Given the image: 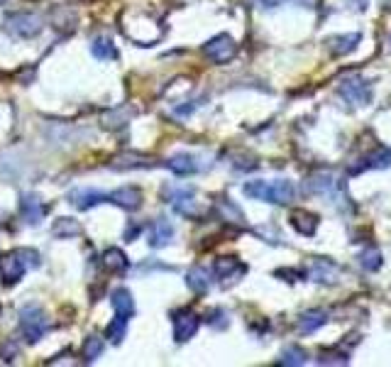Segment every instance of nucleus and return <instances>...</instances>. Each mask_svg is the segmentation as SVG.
Wrapping results in <instances>:
<instances>
[{
	"mask_svg": "<svg viewBox=\"0 0 391 367\" xmlns=\"http://www.w3.org/2000/svg\"><path fill=\"white\" fill-rule=\"evenodd\" d=\"M245 196L254 198V201H267L277 203V206H286L296 196V187L288 179H277V181H250L245 184Z\"/></svg>",
	"mask_w": 391,
	"mask_h": 367,
	"instance_id": "obj_1",
	"label": "nucleus"
},
{
	"mask_svg": "<svg viewBox=\"0 0 391 367\" xmlns=\"http://www.w3.org/2000/svg\"><path fill=\"white\" fill-rule=\"evenodd\" d=\"M309 191L315 194V196H323L325 201L338 206L340 211H347V208H350V196H347L345 181H340L338 176L330 174V171H320V174L311 176Z\"/></svg>",
	"mask_w": 391,
	"mask_h": 367,
	"instance_id": "obj_2",
	"label": "nucleus"
},
{
	"mask_svg": "<svg viewBox=\"0 0 391 367\" xmlns=\"http://www.w3.org/2000/svg\"><path fill=\"white\" fill-rule=\"evenodd\" d=\"M20 328L25 333L27 343H37L49 331V318L37 304H27L20 309Z\"/></svg>",
	"mask_w": 391,
	"mask_h": 367,
	"instance_id": "obj_3",
	"label": "nucleus"
},
{
	"mask_svg": "<svg viewBox=\"0 0 391 367\" xmlns=\"http://www.w3.org/2000/svg\"><path fill=\"white\" fill-rule=\"evenodd\" d=\"M8 30L12 35L30 40V37H37L44 30V20L40 15H35V12H15V15L8 17Z\"/></svg>",
	"mask_w": 391,
	"mask_h": 367,
	"instance_id": "obj_4",
	"label": "nucleus"
},
{
	"mask_svg": "<svg viewBox=\"0 0 391 367\" xmlns=\"http://www.w3.org/2000/svg\"><path fill=\"white\" fill-rule=\"evenodd\" d=\"M203 52H206V57L211 59V62L225 64L237 54V44L230 35H216L213 40H208V44L203 47Z\"/></svg>",
	"mask_w": 391,
	"mask_h": 367,
	"instance_id": "obj_5",
	"label": "nucleus"
},
{
	"mask_svg": "<svg viewBox=\"0 0 391 367\" xmlns=\"http://www.w3.org/2000/svg\"><path fill=\"white\" fill-rule=\"evenodd\" d=\"M171 323H174L176 343H186L196 336V331H198V326H201V318H198L193 311L184 309V311H176V314L171 316Z\"/></svg>",
	"mask_w": 391,
	"mask_h": 367,
	"instance_id": "obj_6",
	"label": "nucleus"
},
{
	"mask_svg": "<svg viewBox=\"0 0 391 367\" xmlns=\"http://www.w3.org/2000/svg\"><path fill=\"white\" fill-rule=\"evenodd\" d=\"M340 96L347 101V103H355V105H367L372 99V88L365 78L360 76H352L347 81H342L340 86Z\"/></svg>",
	"mask_w": 391,
	"mask_h": 367,
	"instance_id": "obj_7",
	"label": "nucleus"
},
{
	"mask_svg": "<svg viewBox=\"0 0 391 367\" xmlns=\"http://www.w3.org/2000/svg\"><path fill=\"white\" fill-rule=\"evenodd\" d=\"M213 272H216V277L220 280V284L227 287V284H235L242 274L247 272V267H245V264H242L240 259H235V257H220V259H216V267H213Z\"/></svg>",
	"mask_w": 391,
	"mask_h": 367,
	"instance_id": "obj_8",
	"label": "nucleus"
},
{
	"mask_svg": "<svg viewBox=\"0 0 391 367\" xmlns=\"http://www.w3.org/2000/svg\"><path fill=\"white\" fill-rule=\"evenodd\" d=\"M27 272L25 262L20 259V255L12 250V253H8L6 257H0V280H3V284H17V282L22 280V274Z\"/></svg>",
	"mask_w": 391,
	"mask_h": 367,
	"instance_id": "obj_9",
	"label": "nucleus"
},
{
	"mask_svg": "<svg viewBox=\"0 0 391 367\" xmlns=\"http://www.w3.org/2000/svg\"><path fill=\"white\" fill-rule=\"evenodd\" d=\"M171 238H174V225H171L166 218H157V221L152 223L150 233H147V245L155 250H162L171 243Z\"/></svg>",
	"mask_w": 391,
	"mask_h": 367,
	"instance_id": "obj_10",
	"label": "nucleus"
},
{
	"mask_svg": "<svg viewBox=\"0 0 391 367\" xmlns=\"http://www.w3.org/2000/svg\"><path fill=\"white\" fill-rule=\"evenodd\" d=\"M108 201L120 208H125V211H137V208L142 206V191H139L137 187L115 189L113 194H108Z\"/></svg>",
	"mask_w": 391,
	"mask_h": 367,
	"instance_id": "obj_11",
	"label": "nucleus"
},
{
	"mask_svg": "<svg viewBox=\"0 0 391 367\" xmlns=\"http://www.w3.org/2000/svg\"><path fill=\"white\" fill-rule=\"evenodd\" d=\"M20 213L30 225H40L44 218V206L37 194H22L20 196Z\"/></svg>",
	"mask_w": 391,
	"mask_h": 367,
	"instance_id": "obj_12",
	"label": "nucleus"
},
{
	"mask_svg": "<svg viewBox=\"0 0 391 367\" xmlns=\"http://www.w3.org/2000/svg\"><path fill=\"white\" fill-rule=\"evenodd\" d=\"M166 167H169V169L174 171V174H179V176L196 174V171L201 169V164H198V157L189 155V152H176V155H171L169 160H166Z\"/></svg>",
	"mask_w": 391,
	"mask_h": 367,
	"instance_id": "obj_13",
	"label": "nucleus"
},
{
	"mask_svg": "<svg viewBox=\"0 0 391 367\" xmlns=\"http://www.w3.org/2000/svg\"><path fill=\"white\" fill-rule=\"evenodd\" d=\"M338 264L328 262V259H315L313 267H311V280L318 282V284H333L338 282Z\"/></svg>",
	"mask_w": 391,
	"mask_h": 367,
	"instance_id": "obj_14",
	"label": "nucleus"
},
{
	"mask_svg": "<svg viewBox=\"0 0 391 367\" xmlns=\"http://www.w3.org/2000/svg\"><path fill=\"white\" fill-rule=\"evenodd\" d=\"M83 233V225L76 221V218H57L52 225V235L59 240H71L78 238Z\"/></svg>",
	"mask_w": 391,
	"mask_h": 367,
	"instance_id": "obj_15",
	"label": "nucleus"
},
{
	"mask_svg": "<svg viewBox=\"0 0 391 367\" xmlns=\"http://www.w3.org/2000/svg\"><path fill=\"white\" fill-rule=\"evenodd\" d=\"M171 206H174L181 216H198L193 191H189V189H176V191H171Z\"/></svg>",
	"mask_w": 391,
	"mask_h": 367,
	"instance_id": "obj_16",
	"label": "nucleus"
},
{
	"mask_svg": "<svg viewBox=\"0 0 391 367\" xmlns=\"http://www.w3.org/2000/svg\"><path fill=\"white\" fill-rule=\"evenodd\" d=\"M110 304H113V309H115V314H118V316H125V318H130V316L134 314L132 291L125 289V287H120V289H115L113 294H110Z\"/></svg>",
	"mask_w": 391,
	"mask_h": 367,
	"instance_id": "obj_17",
	"label": "nucleus"
},
{
	"mask_svg": "<svg viewBox=\"0 0 391 367\" xmlns=\"http://www.w3.org/2000/svg\"><path fill=\"white\" fill-rule=\"evenodd\" d=\"M186 284L196 294H203V291L211 289V272L206 267H191L186 274Z\"/></svg>",
	"mask_w": 391,
	"mask_h": 367,
	"instance_id": "obj_18",
	"label": "nucleus"
},
{
	"mask_svg": "<svg viewBox=\"0 0 391 367\" xmlns=\"http://www.w3.org/2000/svg\"><path fill=\"white\" fill-rule=\"evenodd\" d=\"M73 201V206L81 208V211H88V208L98 206V203L108 201V194H101V191H88V189H83V191H73L71 196H69Z\"/></svg>",
	"mask_w": 391,
	"mask_h": 367,
	"instance_id": "obj_19",
	"label": "nucleus"
},
{
	"mask_svg": "<svg viewBox=\"0 0 391 367\" xmlns=\"http://www.w3.org/2000/svg\"><path fill=\"white\" fill-rule=\"evenodd\" d=\"M291 225L296 228L301 235H313L315 228H318V216H313V213H309V211H293Z\"/></svg>",
	"mask_w": 391,
	"mask_h": 367,
	"instance_id": "obj_20",
	"label": "nucleus"
},
{
	"mask_svg": "<svg viewBox=\"0 0 391 367\" xmlns=\"http://www.w3.org/2000/svg\"><path fill=\"white\" fill-rule=\"evenodd\" d=\"M103 264L110 269V272H118V274H123V272H128V269H130L128 255H125L120 248H108V250H105V253H103Z\"/></svg>",
	"mask_w": 391,
	"mask_h": 367,
	"instance_id": "obj_21",
	"label": "nucleus"
},
{
	"mask_svg": "<svg viewBox=\"0 0 391 367\" xmlns=\"http://www.w3.org/2000/svg\"><path fill=\"white\" fill-rule=\"evenodd\" d=\"M91 54L96 59H103V62H108V59L118 57V49H115V44H113V40H110V37L101 35V37H96V40L91 42Z\"/></svg>",
	"mask_w": 391,
	"mask_h": 367,
	"instance_id": "obj_22",
	"label": "nucleus"
},
{
	"mask_svg": "<svg viewBox=\"0 0 391 367\" xmlns=\"http://www.w3.org/2000/svg\"><path fill=\"white\" fill-rule=\"evenodd\" d=\"M389 164H391V150L381 147V150H376L374 155L365 157V162H362V164H357L352 171L357 174V171H362V169H386Z\"/></svg>",
	"mask_w": 391,
	"mask_h": 367,
	"instance_id": "obj_23",
	"label": "nucleus"
},
{
	"mask_svg": "<svg viewBox=\"0 0 391 367\" xmlns=\"http://www.w3.org/2000/svg\"><path fill=\"white\" fill-rule=\"evenodd\" d=\"M325 321H328V314H325V311H306V314L299 318V331L301 333H313L323 326Z\"/></svg>",
	"mask_w": 391,
	"mask_h": 367,
	"instance_id": "obj_24",
	"label": "nucleus"
},
{
	"mask_svg": "<svg viewBox=\"0 0 391 367\" xmlns=\"http://www.w3.org/2000/svg\"><path fill=\"white\" fill-rule=\"evenodd\" d=\"M357 42H360V35H342V37H333L330 40V52L335 57H342V54H350L352 49L357 47Z\"/></svg>",
	"mask_w": 391,
	"mask_h": 367,
	"instance_id": "obj_25",
	"label": "nucleus"
},
{
	"mask_svg": "<svg viewBox=\"0 0 391 367\" xmlns=\"http://www.w3.org/2000/svg\"><path fill=\"white\" fill-rule=\"evenodd\" d=\"M128 321L130 318H125V316L115 314V318L108 323V328H105V338H108L113 345H120V343H123L125 333H128Z\"/></svg>",
	"mask_w": 391,
	"mask_h": 367,
	"instance_id": "obj_26",
	"label": "nucleus"
},
{
	"mask_svg": "<svg viewBox=\"0 0 391 367\" xmlns=\"http://www.w3.org/2000/svg\"><path fill=\"white\" fill-rule=\"evenodd\" d=\"M137 167H155V162H150L147 157H139V155H123L113 162V169H137Z\"/></svg>",
	"mask_w": 391,
	"mask_h": 367,
	"instance_id": "obj_27",
	"label": "nucleus"
},
{
	"mask_svg": "<svg viewBox=\"0 0 391 367\" xmlns=\"http://www.w3.org/2000/svg\"><path fill=\"white\" fill-rule=\"evenodd\" d=\"M103 338H98V336H88L86 343H83V360L86 362H93L98 360V357L103 355Z\"/></svg>",
	"mask_w": 391,
	"mask_h": 367,
	"instance_id": "obj_28",
	"label": "nucleus"
},
{
	"mask_svg": "<svg viewBox=\"0 0 391 367\" xmlns=\"http://www.w3.org/2000/svg\"><path fill=\"white\" fill-rule=\"evenodd\" d=\"M306 360H309V355H306L301 348H296V345H291V348H286V350L281 352V357H279V365H306Z\"/></svg>",
	"mask_w": 391,
	"mask_h": 367,
	"instance_id": "obj_29",
	"label": "nucleus"
},
{
	"mask_svg": "<svg viewBox=\"0 0 391 367\" xmlns=\"http://www.w3.org/2000/svg\"><path fill=\"white\" fill-rule=\"evenodd\" d=\"M360 264L365 269H370V272H374V269L381 267V255L379 250H365V253L360 255Z\"/></svg>",
	"mask_w": 391,
	"mask_h": 367,
	"instance_id": "obj_30",
	"label": "nucleus"
},
{
	"mask_svg": "<svg viewBox=\"0 0 391 367\" xmlns=\"http://www.w3.org/2000/svg\"><path fill=\"white\" fill-rule=\"evenodd\" d=\"M17 255H20V259L25 262V267L27 269H37L42 264V259H40V253L37 250H32V248H17L15 250Z\"/></svg>",
	"mask_w": 391,
	"mask_h": 367,
	"instance_id": "obj_31",
	"label": "nucleus"
},
{
	"mask_svg": "<svg viewBox=\"0 0 391 367\" xmlns=\"http://www.w3.org/2000/svg\"><path fill=\"white\" fill-rule=\"evenodd\" d=\"M220 211H223V216H230V218H235V223H242V213H240V208L237 206H232L230 201H223L220 203Z\"/></svg>",
	"mask_w": 391,
	"mask_h": 367,
	"instance_id": "obj_32",
	"label": "nucleus"
},
{
	"mask_svg": "<svg viewBox=\"0 0 391 367\" xmlns=\"http://www.w3.org/2000/svg\"><path fill=\"white\" fill-rule=\"evenodd\" d=\"M347 3H352L357 10H365V8H367V0H347Z\"/></svg>",
	"mask_w": 391,
	"mask_h": 367,
	"instance_id": "obj_33",
	"label": "nucleus"
}]
</instances>
